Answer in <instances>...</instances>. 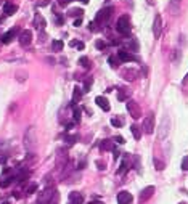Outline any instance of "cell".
Returning <instances> with one entry per match:
<instances>
[{"instance_id": "1", "label": "cell", "mask_w": 188, "mask_h": 204, "mask_svg": "<svg viewBox=\"0 0 188 204\" xmlns=\"http://www.w3.org/2000/svg\"><path fill=\"white\" fill-rule=\"evenodd\" d=\"M117 31L122 36H126V37H129L132 34V24H130V18L127 16V15H122V16L117 19Z\"/></svg>"}, {"instance_id": "2", "label": "cell", "mask_w": 188, "mask_h": 204, "mask_svg": "<svg viewBox=\"0 0 188 204\" xmlns=\"http://www.w3.org/2000/svg\"><path fill=\"white\" fill-rule=\"evenodd\" d=\"M55 199H56V191H55L53 187H50V188H45V191L39 196L37 204H50L52 201H55Z\"/></svg>"}, {"instance_id": "3", "label": "cell", "mask_w": 188, "mask_h": 204, "mask_svg": "<svg viewBox=\"0 0 188 204\" xmlns=\"http://www.w3.org/2000/svg\"><path fill=\"white\" fill-rule=\"evenodd\" d=\"M127 111L130 113V116H132L134 119L142 117V108L138 106V103L132 101V100H129V101H127Z\"/></svg>"}, {"instance_id": "4", "label": "cell", "mask_w": 188, "mask_h": 204, "mask_svg": "<svg viewBox=\"0 0 188 204\" xmlns=\"http://www.w3.org/2000/svg\"><path fill=\"white\" fill-rule=\"evenodd\" d=\"M143 130H145V134H148V135H151L153 132H154V114H150V116H146L145 117V121H143Z\"/></svg>"}, {"instance_id": "5", "label": "cell", "mask_w": 188, "mask_h": 204, "mask_svg": "<svg viewBox=\"0 0 188 204\" xmlns=\"http://www.w3.org/2000/svg\"><path fill=\"white\" fill-rule=\"evenodd\" d=\"M113 11H114V8H113V7H106V8L100 10L98 15H97V21H98V23H106V21L111 18Z\"/></svg>"}, {"instance_id": "6", "label": "cell", "mask_w": 188, "mask_h": 204, "mask_svg": "<svg viewBox=\"0 0 188 204\" xmlns=\"http://www.w3.org/2000/svg\"><path fill=\"white\" fill-rule=\"evenodd\" d=\"M161 31H162V19H161L159 15H156V16H154V23H153V34H154L156 39H159Z\"/></svg>"}, {"instance_id": "7", "label": "cell", "mask_w": 188, "mask_h": 204, "mask_svg": "<svg viewBox=\"0 0 188 204\" xmlns=\"http://www.w3.org/2000/svg\"><path fill=\"white\" fill-rule=\"evenodd\" d=\"M32 42V31H29V29H24L23 32H21V36H19V44L21 45H29Z\"/></svg>"}, {"instance_id": "8", "label": "cell", "mask_w": 188, "mask_h": 204, "mask_svg": "<svg viewBox=\"0 0 188 204\" xmlns=\"http://www.w3.org/2000/svg\"><path fill=\"white\" fill-rule=\"evenodd\" d=\"M134 201V196L129 191H121L117 195V204H132Z\"/></svg>"}, {"instance_id": "9", "label": "cell", "mask_w": 188, "mask_h": 204, "mask_svg": "<svg viewBox=\"0 0 188 204\" xmlns=\"http://www.w3.org/2000/svg\"><path fill=\"white\" fill-rule=\"evenodd\" d=\"M117 58L119 61H124V63H130V61H137V56H134V55H130L129 52H126V50H121L117 53Z\"/></svg>"}, {"instance_id": "10", "label": "cell", "mask_w": 188, "mask_h": 204, "mask_svg": "<svg viewBox=\"0 0 188 204\" xmlns=\"http://www.w3.org/2000/svg\"><path fill=\"white\" fill-rule=\"evenodd\" d=\"M153 193H154V187H146L143 191L140 193L138 201H140V203H145V201H148V198H151Z\"/></svg>"}, {"instance_id": "11", "label": "cell", "mask_w": 188, "mask_h": 204, "mask_svg": "<svg viewBox=\"0 0 188 204\" xmlns=\"http://www.w3.org/2000/svg\"><path fill=\"white\" fill-rule=\"evenodd\" d=\"M84 203V196L79 191H73L69 195V204H82Z\"/></svg>"}, {"instance_id": "12", "label": "cell", "mask_w": 188, "mask_h": 204, "mask_svg": "<svg viewBox=\"0 0 188 204\" xmlns=\"http://www.w3.org/2000/svg\"><path fill=\"white\" fill-rule=\"evenodd\" d=\"M95 101H97V105H98L103 111H109V103H108V100L105 97H97Z\"/></svg>"}, {"instance_id": "13", "label": "cell", "mask_w": 188, "mask_h": 204, "mask_svg": "<svg viewBox=\"0 0 188 204\" xmlns=\"http://www.w3.org/2000/svg\"><path fill=\"white\" fill-rule=\"evenodd\" d=\"M16 36V29H11V31H8L7 34H3L2 36V44H10V42L13 40V37Z\"/></svg>"}, {"instance_id": "14", "label": "cell", "mask_w": 188, "mask_h": 204, "mask_svg": "<svg viewBox=\"0 0 188 204\" xmlns=\"http://www.w3.org/2000/svg\"><path fill=\"white\" fill-rule=\"evenodd\" d=\"M81 98H82V90L79 89V87H74V90H73V106H76V103H77Z\"/></svg>"}, {"instance_id": "15", "label": "cell", "mask_w": 188, "mask_h": 204, "mask_svg": "<svg viewBox=\"0 0 188 204\" xmlns=\"http://www.w3.org/2000/svg\"><path fill=\"white\" fill-rule=\"evenodd\" d=\"M16 10H18V7L16 5H13V3H5L3 5V13L5 15H13V13H16Z\"/></svg>"}, {"instance_id": "16", "label": "cell", "mask_w": 188, "mask_h": 204, "mask_svg": "<svg viewBox=\"0 0 188 204\" xmlns=\"http://www.w3.org/2000/svg\"><path fill=\"white\" fill-rule=\"evenodd\" d=\"M130 95H132V90L124 89L122 92H119V93H117V100H121V101H124V100H129V98H130Z\"/></svg>"}, {"instance_id": "17", "label": "cell", "mask_w": 188, "mask_h": 204, "mask_svg": "<svg viewBox=\"0 0 188 204\" xmlns=\"http://www.w3.org/2000/svg\"><path fill=\"white\" fill-rule=\"evenodd\" d=\"M130 129H132V135H134L135 138H137V140L142 138V130H140V127H138V125H135V124H134Z\"/></svg>"}, {"instance_id": "18", "label": "cell", "mask_w": 188, "mask_h": 204, "mask_svg": "<svg viewBox=\"0 0 188 204\" xmlns=\"http://www.w3.org/2000/svg\"><path fill=\"white\" fill-rule=\"evenodd\" d=\"M36 26H37V29H44L45 28V19L40 16V15H36Z\"/></svg>"}, {"instance_id": "19", "label": "cell", "mask_w": 188, "mask_h": 204, "mask_svg": "<svg viewBox=\"0 0 188 204\" xmlns=\"http://www.w3.org/2000/svg\"><path fill=\"white\" fill-rule=\"evenodd\" d=\"M100 148H101L103 151H108L113 148V143H111V140H103L101 143H100Z\"/></svg>"}, {"instance_id": "20", "label": "cell", "mask_w": 188, "mask_h": 204, "mask_svg": "<svg viewBox=\"0 0 188 204\" xmlns=\"http://www.w3.org/2000/svg\"><path fill=\"white\" fill-rule=\"evenodd\" d=\"M92 84H93V79H92V77H87L85 82H84V92H90V87H92Z\"/></svg>"}, {"instance_id": "21", "label": "cell", "mask_w": 188, "mask_h": 204, "mask_svg": "<svg viewBox=\"0 0 188 204\" xmlns=\"http://www.w3.org/2000/svg\"><path fill=\"white\" fill-rule=\"evenodd\" d=\"M111 125H114V127H122L124 122L121 121L119 117H111Z\"/></svg>"}, {"instance_id": "22", "label": "cell", "mask_w": 188, "mask_h": 204, "mask_svg": "<svg viewBox=\"0 0 188 204\" xmlns=\"http://www.w3.org/2000/svg\"><path fill=\"white\" fill-rule=\"evenodd\" d=\"M79 63H81L82 66H84V68H87V69H90V60L87 56H82L81 60H79Z\"/></svg>"}, {"instance_id": "23", "label": "cell", "mask_w": 188, "mask_h": 204, "mask_svg": "<svg viewBox=\"0 0 188 204\" xmlns=\"http://www.w3.org/2000/svg\"><path fill=\"white\" fill-rule=\"evenodd\" d=\"M52 48H53L55 52H60V50H63V42H61V40H55L53 45H52Z\"/></svg>"}, {"instance_id": "24", "label": "cell", "mask_w": 188, "mask_h": 204, "mask_svg": "<svg viewBox=\"0 0 188 204\" xmlns=\"http://www.w3.org/2000/svg\"><path fill=\"white\" fill-rule=\"evenodd\" d=\"M37 188H39V185H37V183H31L28 187V190H26V193H28V195H32V193L37 191Z\"/></svg>"}, {"instance_id": "25", "label": "cell", "mask_w": 188, "mask_h": 204, "mask_svg": "<svg viewBox=\"0 0 188 204\" xmlns=\"http://www.w3.org/2000/svg\"><path fill=\"white\" fill-rule=\"evenodd\" d=\"M64 140L69 143V145H74L76 140H77V135H64Z\"/></svg>"}, {"instance_id": "26", "label": "cell", "mask_w": 188, "mask_h": 204, "mask_svg": "<svg viewBox=\"0 0 188 204\" xmlns=\"http://www.w3.org/2000/svg\"><path fill=\"white\" fill-rule=\"evenodd\" d=\"M108 63H109V66H111V68H114V69H117V68H119L117 60H116V58H113V56L108 58Z\"/></svg>"}, {"instance_id": "27", "label": "cell", "mask_w": 188, "mask_h": 204, "mask_svg": "<svg viewBox=\"0 0 188 204\" xmlns=\"http://www.w3.org/2000/svg\"><path fill=\"white\" fill-rule=\"evenodd\" d=\"M81 114H82V109L77 106H74V119H76V121H81Z\"/></svg>"}, {"instance_id": "28", "label": "cell", "mask_w": 188, "mask_h": 204, "mask_svg": "<svg viewBox=\"0 0 188 204\" xmlns=\"http://www.w3.org/2000/svg\"><path fill=\"white\" fill-rule=\"evenodd\" d=\"M69 16H77V18H81V16H82V10H81V8L71 10V11H69Z\"/></svg>"}, {"instance_id": "29", "label": "cell", "mask_w": 188, "mask_h": 204, "mask_svg": "<svg viewBox=\"0 0 188 204\" xmlns=\"http://www.w3.org/2000/svg\"><path fill=\"white\" fill-rule=\"evenodd\" d=\"M71 47H77L79 50H82L84 48V44H81V42H77V40H71Z\"/></svg>"}, {"instance_id": "30", "label": "cell", "mask_w": 188, "mask_h": 204, "mask_svg": "<svg viewBox=\"0 0 188 204\" xmlns=\"http://www.w3.org/2000/svg\"><path fill=\"white\" fill-rule=\"evenodd\" d=\"M154 166H156L158 170H162L164 169V162H161V161H158V159H154Z\"/></svg>"}, {"instance_id": "31", "label": "cell", "mask_w": 188, "mask_h": 204, "mask_svg": "<svg viewBox=\"0 0 188 204\" xmlns=\"http://www.w3.org/2000/svg\"><path fill=\"white\" fill-rule=\"evenodd\" d=\"M182 169H183V170H188V156H185L183 161H182Z\"/></svg>"}, {"instance_id": "32", "label": "cell", "mask_w": 188, "mask_h": 204, "mask_svg": "<svg viewBox=\"0 0 188 204\" xmlns=\"http://www.w3.org/2000/svg\"><path fill=\"white\" fill-rule=\"evenodd\" d=\"M105 166H106V164L103 162V161H97V167H98L100 170H105V169H106Z\"/></svg>"}, {"instance_id": "33", "label": "cell", "mask_w": 188, "mask_h": 204, "mask_svg": "<svg viewBox=\"0 0 188 204\" xmlns=\"http://www.w3.org/2000/svg\"><path fill=\"white\" fill-rule=\"evenodd\" d=\"M114 142H117L119 145H122V143H126V140H124L121 135H116V137H114Z\"/></svg>"}, {"instance_id": "34", "label": "cell", "mask_w": 188, "mask_h": 204, "mask_svg": "<svg viewBox=\"0 0 188 204\" xmlns=\"http://www.w3.org/2000/svg\"><path fill=\"white\" fill-rule=\"evenodd\" d=\"M130 48H132V50H138V42H137V40H132V42H130Z\"/></svg>"}, {"instance_id": "35", "label": "cell", "mask_w": 188, "mask_h": 204, "mask_svg": "<svg viewBox=\"0 0 188 204\" xmlns=\"http://www.w3.org/2000/svg\"><path fill=\"white\" fill-rule=\"evenodd\" d=\"M126 167H127V162H124V161H122V164H121V169L117 170V174H122V172H126Z\"/></svg>"}, {"instance_id": "36", "label": "cell", "mask_w": 188, "mask_h": 204, "mask_svg": "<svg viewBox=\"0 0 188 204\" xmlns=\"http://www.w3.org/2000/svg\"><path fill=\"white\" fill-rule=\"evenodd\" d=\"M69 2H71V0H60V3H61V5H66V3H69ZM81 2H82V3H89V0H81Z\"/></svg>"}, {"instance_id": "37", "label": "cell", "mask_w": 188, "mask_h": 204, "mask_svg": "<svg viewBox=\"0 0 188 204\" xmlns=\"http://www.w3.org/2000/svg\"><path fill=\"white\" fill-rule=\"evenodd\" d=\"M182 3V0H171V7H179Z\"/></svg>"}, {"instance_id": "38", "label": "cell", "mask_w": 188, "mask_h": 204, "mask_svg": "<svg viewBox=\"0 0 188 204\" xmlns=\"http://www.w3.org/2000/svg\"><path fill=\"white\" fill-rule=\"evenodd\" d=\"M97 48H105V42L98 40V42H97Z\"/></svg>"}, {"instance_id": "39", "label": "cell", "mask_w": 188, "mask_h": 204, "mask_svg": "<svg viewBox=\"0 0 188 204\" xmlns=\"http://www.w3.org/2000/svg\"><path fill=\"white\" fill-rule=\"evenodd\" d=\"M81 24H82V19H81V18H77V19L74 21V26H81Z\"/></svg>"}, {"instance_id": "40", "label": "cell", "mask_w": 188, "mask_h": 204, "mask_svg": "<svg viewBox=\"0 0 188 204\" xmlns=\"http://www.w3.org/2000/svg\"><path fill=\"white\" fill-rule=\"evenodd\" d=\"M89 204H103V203H101V201H90Z\"/></svg>"}, {"instance_id": "41", "label": "cell", "mask_w": 188, "mask_h": 204, "mask_svg": "<svg viewBox=\"0 0 188 204\" xmlns=\"http://www.w3.org/2000/svg\"><path fill=\"white\" fill-rule=\"evenodd\" d=\"M2 204H10V203H8V201H5V203H2Z\"/></svg>"}, {"instance_id": "42", "label": "cell", "mask_w": 188, "mask_h": 204, "mask_svg": "<svg viewBox=\"0 0 188 204\" xmlns=\"http://www.w3.org/2000/svg\"><path fill=\"white\" fill-rule=\"evenodd\" d=\"M188 81V74H187V77H185V82H187Z\"/></svg>"}, {"instance_id": "43", "label": "cell", "mask_w": 188, "mask_h": 204, "mask_svg": "<svg viewBox=\"0 0 188 204\" xmlns=\"http://www.w3.org/2000/svg\"><path fill=\"white\" fill-rule=\"evenodd\" d=\"M150 3H154V0H150Z\"/></svg>"}]
</instances>
